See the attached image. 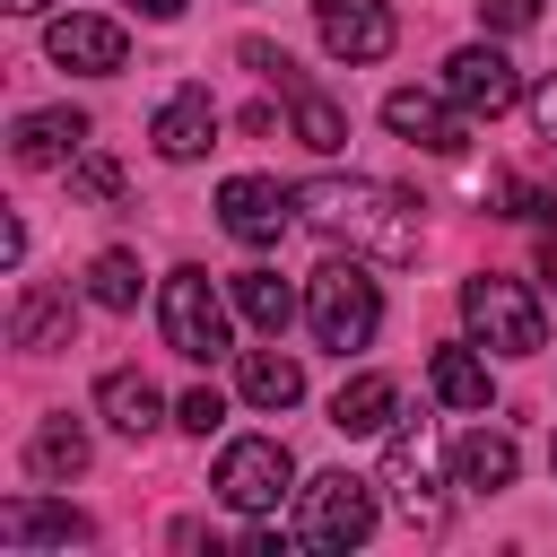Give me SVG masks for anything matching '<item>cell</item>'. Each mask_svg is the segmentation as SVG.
<instances>
[{
  "mask_svg": "<svg viewBox=\"0 0 557 557\" xmlns=\"http://www.w3.org/2000/svg\"><path fill=\"white\" fill-rule=\"evenodd\" d=\"M235 392H244L252 409H296V400H305V366H296V357H278V348H244Z\"/></svg>",
  "mask_w": 557,
  "mask_h": 557,
  "instance_id": "ffe728a7",
  "label": "cell"
},
{
  "mask_svg": "<svg viewBox=\"0 0 557 557\" xmlns=\"http://www.w3.org/2000/svg\"><path fill=\"white\" fill-rule=\"evenodd\" d=\"M548 470H557V444H548Z\"/></svg>",
  "mask_w": 557,
  "mask_h": 557,
  "instance_id": "d6a6232c",
  "label": "cell"
},
{
  "mask_svg": "<svg viewBox=\"0 0 557 557\" xmlns=\"http://www.w3.org/2000/svg\"><path fill=\"white\" fill-rule=\"evenodd\" d=\"M148 139H157V157H174V165L209 157V148H218V104H209V87H174V96L157 104Z\"/></svg>",
  "mask_w": 557,
  "mask_h": 557,
  "instance_id": "9a60e30c",
  "label": "cell"
},
{
  "mask_svg": "<svg viewBox=\"0 0 557 557\" xmlns=\"http://www.w3.org/2000/svg\"><path fill=\"white\" fill-rule=\"evenodd\" d=\"M305 322H313V339H322L331 357H348V348H366V339L383 331V287H374L357 261H322V270L305 278Z\"/></svg>",
  "mask_w": 557,
  "mask_h": 557,
  "instance_id": "3957f363",
  "label": "cell"
},
{
  "mask_svg": "<svg viewBox=\"0 0 557 557\" xmlns=\"http://www.w3.org/2000/svg\"><path fill=\"white\" fill-rule=\"evenodd\" d=\"M87 157V113L70 104H44V113H17V165H78Z\"/></svg>",
  "mask_w": 557,
  "mask_h": 557,
  "instance_id": "2e32d148",
  "label": "cell"
},
{
  "mask_svg": "<svg viewBox=\"0 0 557 557\" xmlns=\"http://www.w3.org/2000/svg\"><path fill=\"white\" fill-rule=\"evenodd\" d=\"M444 96H453L470 122H496V113L522 104V78H513V61H505L496 44H461V52L444 61Z\"/></svg>",
  "mask_w": 557,
  "mask_h": 557,
  "instance_id": "9c48e42d",
  "label": "cell"
},
{
  "mask_svg": "<svg viewBox=\"0 0 557 557\" xmlns=\"http://www.w3.org/2000/svg\"><path fill=\"white\" fill-rule=\"evenodd\" d=\"M26 470H35V479H78V470H87V426H78V418H44V426L26 435Z\"/></svg>",
  "mask_w": 557,
  "mask_h": 557,
  "instance_id": "cb8c5ba5",
  "label": "cell"
},
{
  "mask_svg": "<svg viewBox=\"0 0 557 557\" xmlns=\"http://www.w3.org/2000/svg\"><path fill=\"white\" fill-rule=\"evenodd\" d=\"M513 461H522V453H513V435H505V426H470V435L453 444V479H461V487H479V496L513 487Z\"/></svg>",
  "mask_w": 557,
  "mask_h": 557,
  "instance_id": "d6986e66",
  "label": "cell"
},
{
  "mask_svg": "<svg viewBox=\"0 0 557 557\" xmlns=\"http://www.w3.org/2000/svg\"><path fill=\"white\" fill-rule=\"evenodd\" d=\"M87 296H96L104 313H131V305H139V261H131V252H96V261H87Z\"/></svg>",
  "mask_w": 557,
  "mask_h": 557,
  "instance_id": "d4e9b609",
  "label": "cell"
},
{
  "mask_svg": "<svg viewBox=\"0 0 557 557\" xmlns=\"http://www.w3.org/2000/svg\"><path fill=\"white\" fill-rule=\"evenodd\" d=\"M96 522L78 505H52V496H9L0 505V548H87Z\"/></svg>",
  "mask_w": 557,
  "mask_h": 557,
  "instance_id": "5bb4252c",
  "label": "cell"
},
{
  "mask_svg": "<svg viewBox=\"0 0 557 557\" xmlns=\"http://www.w3.org/2000/svg\"><path fill=\"white\" fill-rule=\"evenodd\" d=\"M287 218H296V191H278L270 174H226L218 183V226L235 244H278Z\"/></svg>",
  "mask_w": 557,
  "mask_h": 557,
  "instance_id": "30bf717a",
  "label": "cell"
},
{
  "mask_svg": "<svg viewBox=\"0 0 557 557\" xmlns=\"http://www.w3.org/2000/svg\"><path fill=\"white\" fill-rule=\"evenodd\" d=\"M374 487L383 479H357V470H322L296 487V548L313 557H348L374 540Z\"/></svg>",
  "mask_w": 557,
  "mask_h": 557,
  "instance_id": "7a4b0ae2",
  "label": "cell"
},
{
  "mask_svg": "<svg viewBox=\"0 0 557 557\" xmlns=\"http://www.w3.org/2000/svg\"><path fill=\"white\" fill-rule=\"evenodd\" d=\"M44 52H52L61 70H87V78H113V70L131 61V35H122L113 17H87V9H61V17L44 26Z\"/></svg>",
  "mask_w": 557,
  "mask_h": 557,
  "instance_id": "8fae6325",
  "label": "cell"
},
{
  "mask_svg": "<svg viewBox=\"0 0 557 557\" xmlns=\"http://www.w3.org/2000/svg\"><path fill=\"white\" fill-rule=\"evenodd\" d=\"M9 339H17V348H70V296H61V287H17Z\"/></svg>",
  "mask_w": 557,
  "mask_h": 557,
  "instance_id": "603a6c76",
  "label": "cell"
},
{
  "mask_svg": "<svg viewBox=\"0 0 557 557\" xmlns=\"http://www.w3.org/2000/svg\"><path fill=\"white\" fill-rule=\"evenodd\" d=\"M218 505H235V513H278V496H296V453L278 444V435H235L226 453H218Z\"/></svg>",
  "mask_w": 557,
  "mask_h": 557,
  "instance_id": "52a82bcc",
  "label": "cell"
},
{
  "mask_svg": "<svg viewBox=\"0 0 557 557\" xmlns=\"http://www.w3.org/2000/svg\"><path fill=\"white\" fill-rule=\"evenodd\" d=\"M444 453H435V426L426 418H409V426H392L383 435V487H392V513L409 522V531H444Z\"/></svg>",
  "mask_w": 557,
  "mask_h": 557,
  "instance_id": "5b68a950",
  "label": "cell"
},
{
  "mask_svg": "<svg viewBox=\"0 0 557 557\" xmlns=\"http://www.w3.org/2000/svg\"><path fill=\"white\" fill-rule=\"evenodd\" d=\"M70 183H78V191H87L96 209H113V200H122V165H113V157H96V148H87V157L70 165Z\"/></svg>",
  "mask_w": 557,
  "mask_h": 557,
  "instance_id": "484cf974",
  "label": "cell"
},
{
  "mask_svg": "<svg viewBox=\"0 0 557 557\" xmlns=\"http://www.w3.org/2000/svg\"><path fill=\"white\" fill-rule=\"evenodd\" d=\"M392 418H400V383L392 374H348L331 392V426L339 435H392Z\"/></svg>",
  "mask_w": 557,
  "mask_h": 557,
  "instance_id": "ac0fdd59",
  "label": "cell"
},
{
  "mask_svg": "<svg viewBox=\"0 0 557 557\" xmlns=\"http://www.w3.org/2000/svg\"><path fill=\"white\" fill-rule=\"evenodd\" d=\"M226 287H235V313H244V322H252L261 339H278V331L296 322V287H287L278 270H235Z\"/></svg>",
  "mask_w": 557,
  "mask_h": 557,
  "instance_id": "7402d4cb",
  "label": "cell"
},
{
  "mask_svg": "<svg viewBox=\"0 0 557 557\" xmlns=\"http://www.w3.org/2000/svg\"><path fill=\"white\" fill-rule=\"evenodd\" d=\"M0 9H17V17H35V9H52V0H0Z\"/></svg>",
  "mask_w": 557,
  "mask_h": 557,
  "instance_id": "1f68e13d",
  "label": "cell"
},
{
  "mask_svg": "<svg viewBox=\"0 0 557 557\" xmlns=\"http://www.w3.org/2000/svg\"><path fill=\"white\" fill-rule=\"evenodd\" d=\"M131 9H139V17H157V26H165V17H183V9H191V0H131Z\"/></svg>",
  "mask_w": 557,
  "mask_h": 557,
  "instance_id": "f546056e",
  "label": "cell"
},
{
  "mask_svg": "<svg viewBox=\"0 0 557 557\" xmlns=\"http://www.w3.org/2000/svg\"><path fill=\"white\" fill-rule=\"evenodd\" d=\"M96 409H104V426H113V435H131V444L165 426V400H157V383H148V374H131V366H113V374L96 383Z\"/></svg>",
  "mask_w": 557,
  "mask_h": 557,
  "instance_id": "e0dca14e",
  "label": "cell"
},
{
  "mask_svg": "<svg viewBox=\"0 0 557 557\" xmlns=\"http://www.w3.org/2000/svg\"><path fill=\"white\" fill-rule=\"evenodd\" d=\"M313 26H322V44H331V61H383L392 44H400V26H392V9L383 0H313Z\"/></svg>",
  "mask_w": 557,
  "mask_h": 557,
  "instance_id": "4fadbf2b",
  "label": "cell"
},
{
  "mask_svg": "<svg viewBox=\"0 0 557 557\" xmlns=\"http://www.w3.org/2000/svg\"><path fill=\"white\" fill-rule=\"evenodd\" d=\"M174 418H183L191 435H218V426H226V400H218V392L200 383V392H183V409H174Z\"/></svg>",
  "mask_w": 557,
  "mask_h": 557,
  "instance_id": "4316f807",
  "label": "cell"
},
{
  "mask_svg": "<svg viewBox=\"0 0 557 557\" xmlns=\"http://www.w3.org/2000/svg\"><path fill=\"white\" fill-rule=\"evenodd\" d=\"M426 383H435V400H444V409H487V392H496V383H487L479 339H470V348H461V339H453V348H435V357H426Z\"/></svg>",
  "mask_w": 557,
  "mask_h": 557,
  "instance_id": "44dd1931",
  "label": "cell"
},
{
  "mask_svg": "<svg viewBox=\"0 0 557 557\" xmlns=\"http://www.w3.org/2000/svg\"><path fill=\"white\" fill-rule=\"evenodd\" d=\"M157 322H165V348H174V357H191V366L226 357V296L209 287V270H165Z\"/></svg>",
  "mask_w": 557,
  "mask_h": 557,
  "instance_id": "8992f818",
  "label": "cell"
},
{
  "mask_svg": "<svg viewBox=\"0 0 557 557\" xmlns=\"http://www.w3.org/2000/svg\"><path fill=\"white\" fill-rule=\"evenodd\" d=\"M461 322L496 357H540L548 348V313H540V296L522 278H461Z\"/></svg>",
  "mask_w": 557,
  "mask_h": 557,
  "instance_id": "277c9868",
  "label": "cell"
},
{
  "mask_svg": "<svg viewBox=\"0 0 557 557\" xmlns=\"http://www.w3.org/2000/svg\"><path fill=\"white\" fill-rule=\"evenodd\" d=\"M531 122H540V139H557V78L531 87Z\"/></svg>",
  "mask_w": 557,
  "mask_h": 557,
  "instance_id": "f1b7e54d",
  "label": "cell"
},
{
  "mask_svg": "<svg viewBox=\"0 0 557 557\" xmlns=\"http://www.w3.org/2000/svg\"><path fill=\"white\" fill-rule=\"evenodd\" d=\"M244 70H261V78L287 96V122H296V139H305L313 157L348 148V113H339V104H331V96H322V87H313V78H305L287 52H278V44H261V35H252V44H244Z\"/></svg>",
  "mask_w": 557,
  "mask_h": 557,
  "instance_id": "ba28073f",
  "label": "cell"
},
{
  "mask_svg": "<svg viewBox=\"0 0 557 557\" xmlns=\"http://www.w3.org/2000/svg\"><path fill=\"white\" fill-rule=\"evenodd\" d=\"M296 218L322 226L348 252H374V261H418V235H426L418 200L400 183H374V174H313V183H296Z\"/></svg>",
  "mask_w": 557,
  "mask_h": 557,
  "instance_id": "6da1fadb",
  "label": "cell"
},
{
  "mask_svg": "<svg viewBox=\"0 0 557 557\" xmlns=\"http://www.w3.org/2000/svg\"><path fill=\"white\" fill-rule=\"evenodd\" d=\"M531 218H540V226H557V191H548V200H540V209H531Z\"/></svg>",
  "mask_w": 557,
  "mask_h": 557,
  "instance_id": "4dcf8cb0",
  "label": "cell"
},
{
  "mask_svg": "<svg viewBox=\"0 0 557 557\" xmlns=\"http://www.w3.org/2000/svg\"><path fill=\"white\" fill-rule=\"evenodd\" d=\"M479 17H487L496 35H522V26L540 17V0H479Z\"/></svg>",
  "mask_w": 557,
  "mask_h": 557,
  "instance_id": "83f0119b",
  "label": "cell"
},
{
  "mask_svg": "<svg viewBox=\"0 0 557 557\" xmlns=\"http://www.w3.org/2000/svg\"><path fill=\"white\" fill-rule=\"evenodd\" d=\"M383 122H392L409 148H435V157L470 148V113H461L453 96H435V87H392V96H383Z\"/></svg>",
  "mask_w": 557,
  "mask_h": 557,
  "instance_id": "7c38bea8",
  "label": "cell"
}]
</instances>
